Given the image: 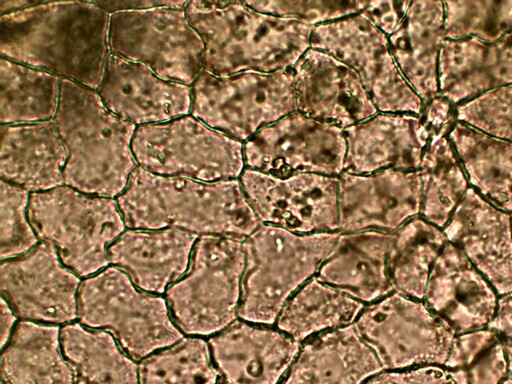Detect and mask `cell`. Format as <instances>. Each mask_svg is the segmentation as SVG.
<instances>
[{
    "instance_id": "1",
    "label": "cell",
    "mask_w": 512,
    "mask_h": 384,
    "mask_svg": "<svg viewBox=\"0 0 512 384\" xmlns=\"http://www.w3.org/2000/svg\"><path fill=\"white\" fill-rule=\"evenodd\" d=\"M110 15L94 2H40L1 15L2 57L98 89Z\"/></svg>"
},
{
    "instance_id": "2",
    "label": "cell",
    "mask_w": 512,
    "mask_h": 384,
    "mask_svg": "<svg viewBox=\"0 0 512 384\" xmlns=\"http://www.w3.org/2000/svg\"><path fill=\"white\" fill-rule=\"evenodd\" d=\"M117 205L131 229L174 227L197 235L240 238L260 225L237 179L204 182L137 167Z\"/></svg>"
},
{
    "instance_id": "3",
    "label": "cell",
    "mask_w": 512,
    "mask_h": 384,
    "mask_svg": "<svg viewBox=\"0 0 512 384\" xmlns=\"http://www.w3.org/2000/svg\"><path fill=\"white\" fill-rule=\"evenodd\" d=\"M184 11L204 44L202 69L217 76L291 70L310 48L314 27L247 2L192 1Z\"/></svg>"
},
{
    "instance_id": "4",
    "label": "cell",
    "mask_w": 512,
    "mask_h": 384,
    "mask_svg": "<svg viewBox=\"0 0 512 384\" xmlns=\"http://www.w3.org/2000/svg\"><path fill=\"white\" fill-rule=\"evenodd\" d=\"M53 122L68 155L65 185L85 194L119 196L138 164L131 146L135 124L111 112L94 90L65 78Z\"/></svg>"
},
{
    "instance_id": "5",
    "label": "cell",
    "mask_w": 512,
    "mask_h": 384,
    "mask_svg": "<svg viewBox=\"0 0 512 384\" xmlns=\"http://www.w3.org/2000/svg\"><path fill=\"white\" fill-rule=\"evenodd\" d=\"M338 233L298 235L284 228L260 224L243 241L245 266L241 318L271 324L288 296L326 259Z\"/></svg>"
},
{
    "instance_id": "6",
    "label": "cell",
    "mask_w": 512,
    "mask_h": 384,
    "mask_svg": "<svg viewBox=\"0 0 512 384\" xmlns=\"http://www.w3.org/2000/svg\"><path fill=\"white\" fill-rule=\"evenodd\" d=\"M27 215L37 237L53 245L62 263L80 276L109 263L108 247L125 227L117 201L62 185L31 193Z\"/></svg>"
},
{
    "instance_id": "7",
    "label": "cell",
    "mask_w": 512,
    "mask_h": 384,
    "mask_svg": "<svg viewBox=\"0 0 512 384\" xmlns=\"http://www.w3.org/2000/svg\"><path fill=\"white\" fill-rule=\"evenodd\" d=\"M77 317L86 326L111 332L134 360L183 339L171 321L166 301L137 290L117 267L81 282Z\"/></svg>"
},
{
    "instance_id": "8",
    "label": "cell",
    "mask_w": 512,
    "mask_h": 384,
    "mask_svg": "<svg viewBox=\"0 0 512 384\" xmlns=\"http://www.w3.org/2000/svg\"><path fill=\"white\" fill-rule=\"evenodd\" d=\"M244 266L239 238L202 235L188 271L166 292L177 326L186 334L209 335L230 324L236 316Z\"/></svg>"
},
{
    "instance_id": "9",
    "label": "cell",
    "mask_w": 512,
    "mask_h": 384,
    "mask_svg": "<svg viewBox=\"0 0 512 384\" xmlns=\"http://www.w3.org/2000/svg\"><path fill=\"white\" fill-rule=\"evenodd\" d=\"M294 111L292 70L217 76L201 69L191 87L192 116L242 143Z\"/></svg>"
},
{
    "instance_id": "10",
    "label": "cell",
    "mask_w": 512,
    "mask_h": 384,
    "mask_svg": "<svg viewBox=\"0 0 512 384\" xmlns=\"http://www.w3.org/2000/svg\"><path fill=\"white\" fill-rule=\"evenodd\" d=\"M131 146L139 166L156 175L215 182L245 169L244 143L192 115L138 126Z\"/></svg>"
},
{
    "instance_id": "11",
    "label": "cell",
    "mask_w": 512,
    "mask_h": 384,
    "mask_svg": "<svg viewBox=\"0 0 512 384\" xmlns=\"http://www.w3.org/2000/svg\"><path fill=\"white\" fill-rule=\"evenodd\" d=\"M108 45L111 53L145 64L169 81L190 86L202 69L204 44L182 9L112 13Z\"/></svg>"
},
{
    "instance_id": "12",
    "label": "cell",
    "mask_w": 512,
    "mask_h": 384,
    "mask_svg": "<svg viewBox=\"0 0 512 384\" xmlns=\"http://www.w3.org/2000/svg\"><path fill=\"white\" fill-rule=\"evenodd\" d=\"M355 327L388 370L444 366L456 335L423 300L397 292L368 307Z\"/></svg>"
},
{
    "instance_id": "13",
    "label": "cell",
    "mask_w": 512,
    "mask_h": 384,
    "mask_svg": "<svg viewBox=\"0 0 512 384\" xmlns=\"http://www.w3.org/2000/svg\"><path fill=\"white\" fill-rule=\"evenodd\" d=\"M310 47L349 65L378 112L421 113L423 101L401 74L388 37L361 13L314 27Z\"/></svg>"
},
{
    "instance_id": "14",
    "label": "cell",
    "mask_w": 512,
    "mask_h": 384,
    "mask_svg": "<svg viewBox=\"0 0 512 384\" xmlns=\"http://www.w3.org/2000/svg\"><path fill=\"white\" fill-rule=\"evenodd\" d=\"M245 168L276 176L344 171V129L294 111L257 131L243 146Z\"/></svg>"
},
{
    "instance_id": "15",
    "label": "cell",
    "mask_w": 512,
    "mask_h": 384,
    "mask_svg": "<svg viewBox=\"0 0 512 384\" xmlns=\"http://www.w3.org/2000/svg\"><path fill=\"white\" fill-rule=\"evenodd\" d=\"M239 181L263 223L291 232L338 229L339 177L314 173L276 176L245 168Z\"/></svg>"
},
{
    "instance_id": "16",
    "label": "cell",
    "mask_w": 512,
    "mask_h": 384,
    "mask_svg": "<svg viewBox=\"0 0 512 384\" xmlns=\"http://www.w3.org/2000/svg\"><path fill=\"white\" fill-rule=\"evenodd\" d=\"M56 248L42 242L0 267V289L14 313L29 320L64 323L77 316L80 280L64 267Z\"/></svg>"
},
{
    "instance_id": "17",
    "label": "cell",
    "mask_w": 512,
    "mask_h": 384,
    "mask_svg": "<svg viewBox=\"0 0 512 384\" xmlns=\"http://www.w3.org/2000/svg\"><path fill=\"white\" fill-rule=\"evenodd\" d=\"M419 170L386 169L370 174L343 172L338 185V229L395 231L420 215Z\"/></svg>"
},
{
    "instance_id": "18",
    "label": "cell",
    "mask_w": 512,
    "mask_h": 384,
    "mask_svg": "<svg viewBox=\"0 0 512 384\" xmlns=\"http://www.w3.org/2000/svg\"><path fill=\"white\" fill-rule=\"evenodd\" d=\"M291 70L296 111L342 129L378 113L357 73L330 53L310 47Z\"/></svg>"
},
{
    "instance_id": "19",
    "label": "cell",
    "mask_w": 512,
    "mask_h": 384,
    "mask_svg": "<svg viewBox=\"0 0 512 384\" xmlns=\"http://www.w3.org/2000/svg\"><path fill=\"white\" fill-rule=\"evenodd\" d=\"M443 231L499 296L512 292L511 213L469 187Z\"/></svg>"
},
{
    "instance_id": "20",
    "label": "cell",
    "mask_w": 512,
    "mask_h": 384,
    "mask_svg": "<svg viewBox=\"0 0 512 384\" xmlns=\"http://www.w3.org/2000/svg\"><path fill=\"white\" fill-rule=\"evenodd\" d=\"M105 106L133 124L166 122L191 108V87L159 77L147 65L110 53L98 87Z\"/></svg>"
},
{
    "instance_id": "21",
    "label": "cell",
    "mask_w": 512,
    "mask_h": 384,
    "mask_svg": "<svg viewBox=\"0 0 512 384\" xmlns=\"http://www.w3.org/2000/svg\"><path fill=\"white\" fill-rule=\"evenodd\" d=\"M344 171L370 174L386 169L419 170L430 132L408 113L379 112L344 129Z\"/></svg>"
},
{
    "instance_id": "22",
    "label": "cell",
    "mask_w": 512,
    "mask_h": 384,
    "mask_svg": "<svg viewBox=\"0 0 512 384\" xmlns=\"http://www.w3.org/2000/svg\"><path fill=\"white\" fill-rule=\"evenodd\" d=\"M499 295L484 275L449 242L436 259L423 301L457 334L487 327Z\"/></svg>"
},
{
    "instance_id": "23",
    "label": "cell",
    "mask_w": 512,
    "mask_h": 384,
    "mask_svg": "<svg viewBox=\"0 0 512 384\" xmlns=\"http://www.w3.org/2000/svg\"><path fill=\"white\" fill-rule=\"evenodd\" d=\"M220 373L217 384H277L299 350L273 330L235 322L209 340Z\"/></svg>"
},
{
    "instance_id": "24",
    "label": "cell",
    "mask_w": 512,
    "mask_h": 384,
    "mask_svg": "<svg viewBox=\"0 0 512 384\" xmlns=\"http://www.w3.org/2000/svg\"><path fill=\"white\" fill-rule=\"evenodd\" d=\"M197 237L174 227L128 230L108 247V259L140 289L163 293L185 273Z\"/></svg>"
},
{
    "instance_id": "25",
    "label": "cell",
    "mask_w": 512,
    "mask_h": 384,
    "mask_svg": "<svg viewBox=\"0 0 512 384\" xmlns=\"http://www.w3.org/2000/svg\"><path fill=\"white\" fill-rule=\"evenodd\" d=\"M1 180L27 191H48L64 183L68 158L52 121L1 126Z\"/></svg>"
},
{
    "instance_id": "26",
    "label": "cell",
    "mask_w": 512,
    "mask_h": 384,
    "mask_svg": "<svg viewBox=\"0 0 512 384\" xmlns=\"http://www.w3.org/2000/svg\"><path fill=\"white\" fill-rule=\"evenodd\" d=\"M438 76L443 97L454 103L512 85V34L493 42L445 40Z\"/></svg>"
},
{
    "instance_id": "27",
    "label": "cell",
    "mask_w": 512,
    "mask_h": 384,
    "mask_svg": "<svg viewBox=\"0 0 512 384\" xmlns=\"http://www.w3.org/2000/svg\"><path fill=\"white\" fill-rule=\"evenodd\" d=\"M444 38V3L439 1L411 2L388 36L401 74L422 101L432 99L439 89L438 64Z\"/></svg>"
},
{
    "instance_id": "28",
    "label": "cell",
    "mask_w": 512,
    "mask_h": 384,
    "mask_svg": "<svg viewBox=\"0 0 512 384\" xmlns=\"http://www.w3.org/2000/svg\"><path fill=\"white\" fill-rule=\"evenodd\" d=\"M382 369L353 325L305 345L282 384H362Z\"/></svg>"
},
{
    "instance_id": "29",
    "label": "cell",
    "mask_w": 512,
    "mask_h": 384,
    "mask_svg": "<svg viewBox=\"0 0 512 384\" xmlns=\"http://www.w3.org/2000/svg\"><path fill=\"white\" fill-rule=\"evenodd\" d=\"M391 234L359 231L339 235L318 280L355 298L372 301L393 290L387 272Z\"/></svg>"
},
{
    "instance_id": "30",
    "label": "cell",
    "mask_w": 512,
    "mask_h": 384,
    "mask_svg": "<svg viewBox=\"0 0 512 384\" xmlns=\"http://www.w3.org/2000/svg\"><path fill=\"white\" fill-rule=\"evenodd\" d=\"M56 326L21 321L1 357L4 384H73Z\"/></svg>"
},
{
    "instance_id": "31",
    "label": "cell",
    "mask_w": 512,
    "mask_h": 384,
    "mask_svg": "<svg viewBox=\"0 0 512 384\" xmlns=\"http://www.w3.org/2000/svg\"><path fill=\"white\" fill-rule=\"evenodd\" d=\"M449 137L472 188L498 208L512 213V143L459 122Z\"/></svg>"
},
{
    "instance_id": "32",
    "label": "cell",
    "mask_w": 512,
    "mask_h": 384,
    "mask_svg": "<svg viewBox=\"0 0 512 384\" xmlns=\"http://www.w3.org/2000/svg\"><path fill=\"white\" fill-rule=\"evenodd\" d=\"M447 243L443 229L420 215L395 230L386 260L393 290L423 300L432 267Z\"/></svg>"
},
{
    "instance_id": "33",
    "label": "cell",
    "mask_w": 512,
    "mask_h": 384,
    "mask_svg": "<svg viewBox=\"0 0 512 384\" xmlns=\"http://www.w3.org/2000/svg\"><path fill=\"white\" fill-rule=\"evenodd\" d=\"M62 353L73 374V384H137L138 368L104 330L79 323L60 330Z\"/></svg>"
},
{
    "instance_id": "34",
    "label": "cell",
    "mask_w": 512,
    "mask_h": 384,
    "mask_svg": "<svg viewBox=\"0 0 512 384\" xmlns=\"http://www.w3.org/2000/svg\"><path fill=\"white\" fill-rule=\"evenodd\" d=\"M0 66L2 125L36 123L54 117L61 78L4 57Z\"/></svg>"
},
{
    "instance_id": "35",
    "label": "cell",
    "mask_w": 512,
    "mask_h": 384,
    "mask_svg": "<svg viewBox=\"0 0 512 384\" xmlns=\"http://www.w3.org/2000/svg\"><path fill=\"white\" fill-rule=\"evenodd\" d=\"M443 131L432 136L419 168L422 177L420 216L442 229L469 189L468 180Z\"/></svg>"
},
{
    "instance_id": "36",
    "label": "cell",
    "mask_w": 512,
    "mask_h": 384,
    "mask_svg": "<svg viewBox=\"0 0 512 384\" xmlns=\"http://www.w3.org/2000/svg\"><path fill=\"white\" fill-rule=\"evenodd\" d=\"M361 309L354 298L313 279L283 307L278 327L299 342L319 330L351 323Z\"/></svg>"
},
{
    "instance_id": "37",
    "label": "cell",
    "mask_w": 512,
    "mask_h": 384,
    "mask_svg": "<svg viewBox=\"0 0 512 384\" xmlns=\"http://www.w3.org/2000/svg\"><path fill=\"white\" fill-rule=\"evenodd\" d=\"M444 367L456 384H501L508 378L504 347L488 326L455 335Z\"/></svg>"
},
{
    "instance_id": "38",
    "label": "cell",
    "mask_w": 512,
    "mask_h": 384,
    "mask_svg": "<svg viewBox=\"0 0 512 384\" xmlns=\"http://www.w3.org/2000/svg\"><path fill=\"white\" fill-rule=\"evenodd\" d=\"M138 375L139 384H217L220 378L207 343L199 338L181 339L145 358Z\"/></svg>"
},
{
    "instance_id": "39",
    "label": "cell",
    "mask_w": 512,
    "mask_h": 384,
    "mask_svg": "<svg viewBox=\"0 0 512 384\" xmlns=\"http://www.w3.org/2000/svg\"><path fill=\"white\" fill-rule=\"evenodd\" d=\"M445 38L476 37L493 42L512 34V1L444 3Z\"/></svg>"
},
{
    "instance_id": "40",
    "label": "cell",
    "mask_w": 512,
    "mask_h": 384,
    "mask_svg": "<svg viewBox=\"0 0 512 384\" xmlns=\"http://www.w3.org/2000/svg\"><path fill=\"white\" fill-rule=\"evenodd\" d=\"M1 228L0 257L11 258L26 253L37 243L35 234L26 215L28 191L1 180Z\"/></svg>"
},
{
    "instance_id": "41",
    "label": "cell",
    "mask_w": 512,
    "mask_h": 384,
    "mask_svg": "<svg viewBox=\"0 0 512 384\" xmlns=\"http://www.w3.org/2000/svg\"><path fill=\"white\" fill-rule=\"evenodd\" d=\"M465 125L512 142V85L486 92L457 109Z\"/></svg>"
},
{
    "instance_id": "42",
    "label": "cell",
    "mask_w": 512,
    "mask_h": 384,
    "mask_svg": "<svg viewBox=\"0 0 512 384\" xmlns=\"http://www.w3.org/2000/svg\"><path fill=\"white\" fill-rule=\"evenodd\" d=\"M252 8L278 17L292 19L316 27L361 13L367 1H257L247 2Z\"/></svg>"
},
{
    "instance_id": "43",
    "label": "cell",
    "mask_w": 512,
    "mask_h": 384,
    "mask_svg": "<svg viewBox=\"0 0 512 384\" xmlns=\"http://www.w3.org/2000/svg\"><path fill=\"white\" fill-rule=\"evenodd\" d=\"M365 384H456L444 366L391 370L370 378Z\"/></svg>"
},
{
    "instance_id": "44",
    "label": "cell",
    "mask_w": 512,
    "mask_h": 384,
    "mask_svg": "<svg viewBox=\"0 0 512 384\" xmlns=\"http://www.w3.org/2000/svg\"><path fill=\"white\" fill-rule=\"evenodd\" d=\"M410 1H371L361 14L387 37L398 27Z\"/></svg>"
},
{
    "instance_id": "45",
    "label": "cell",
    "mask_w": 512,
    "mask_h": 384,
    "mask_svg": "<svg viewBox=\"0 0 512 384\" xmlns=\"http://www.w3.org/2000/svg\"><path fill=\"white\" fill-rule=\"evenodd\" d=\"M488 327L502 342L508 362V378L512 379V292L499 296L496 312Z\"/></svg>"
},
{
    "instance_id": "46",
    "label": "cell",
    "mask_w": 512,
    "mask_h": 384,
    "mask_svg": "<svg viewBox=\"0 0 512 384\" xmlns=\"http://www.w3.org/2000/svg\"><path fill=\"white\" fill-rule=\"evenodd\" d=\"M450 103L445 97H433L424 112V123L429 132L437 134L447 127Z\"/></svg>"
},
{
    "instance_id": "47",
    "label": "cell",
    "mask_w": 512,
    "mask_h": 384,
    "mask_svg": "<svg viewBox=\"0 0 512 384\" xmlns=\"http://www.w3.org/2000/svg\"><path fill=\"white\" fill-rule=\"evenodd\" d=\"M100 8L108 13H116L121 11L143 10L154 7H171L174 9L184 10L187 3L185 1H108V2H94Z\"/></svg>"
},
{
    "instance_id": "48",
    "label": "cell",
    "mask_w": 512,
    "mask_h": 384,
    "mask_svg": "<svg viewBox=\"0 0 512 384\" xmlns=\"http://www.w3.org/2000/svg\"><path fill=\"white\" fill-rule=\"evenodd\" d=\"M16 321L14 311L4 298L1 299V347H4L9 339L10 332Z\"/></svg>"
},
{
    "instance_id": "49",
    "label": "cell",
    "mask_w": 512,
    "mask_h": 384,
    "mask_svg": "<svg viewBox=\"0 0 512 384\" xmlns=\"http://www.w3.org/2000/svg\"><path fill=\"white\" fill-rule=\"evenodd\" d=\"M40 2L34 1H18V0H1L0 1V11L1 15L20 11L37 5Z\"/></svg>"
},
{
    "instance_id": "50",
    "label": "cell",
    "mask_w": 512,
    "mask_h": 384,
    "mask_svg": "<svg viewBox=\"0 0 512 384\" xmlns=\"http://www.w3.org/2000/svg\"><path fill=\"white\" fill-rule=\"evenodd\" d=\"M501 384H512V379L511 378H507L503 383Z\"/></svg>"
},
{
    "instance_id": "51",
    "label": "cell",
    "mask_w": 512,
    "mask_h": 384,
    "mask_svg": "<svg viewBox=\"0 0 512 384\" xmlns=\"http://www.w3.org/2000/svg\"><path fill=\"white\" fill-rule=\"evenodd\" d=\"M511 217H512V213H511Z\"/></svg>"
}]
</instances>
